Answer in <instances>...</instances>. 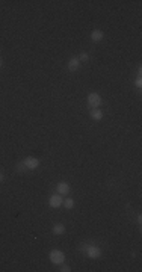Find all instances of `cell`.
<instances>
[{"instance_id":"6da1fadb","label":"cell","mask_w":142,"mask_h":272,"mask_svg":"<svg viewBox=\"0 0 142 272\" xmlns=\"http://www.w3.org/2000/svg\"><path fill=\"white\" fill-rule=\"evenodd\" d=\"M49 259L51 260V263L60 264V263H64L65 255H64L62 251H59V249H53V251H50V254H49Z\"/></svg>"},{"instance_id":"7a4b0ae2","label":"cell","mask_w":142,"mask_h":272,"mask_svg":"<svg viewBox=\"0 0 142 272\" xmlns=\"http://www.w3.org/2000/svg\"><path fill=\"white\" fill-rule=\"evenodd\" d=\"M88 103H89V106H91V107H94V109H95V107H98V106L101 104V97L97 92H92V94H89V95H88Z\"/></svg>"},{"instance_id":"3957f363","label":"cell","mask_w":142,"mask_h":272,"mask_svg":"<svg viewBox=\"0 0 142 272\" xmlns=\"http://www.w3.org/2000/svg\"><path fill=\"white\" fill-rule=\"evenodd\" d=\"M23 165H24L27 170H36L39 166V160L36 157H26L23 160Z\"/></svg>"},{"instance_id":"277c9868","label":"cell","mask_w":142,"mask_h":272,"mask_svg":"<svg viewBox=\"0 0 142 272\" xmlns=\"http://www.w3.org/2000/svg\"><path fill=\"white\" fill-rule=\"evenodd\" d=\"M86 255L89 259H98L101 255V249L98 247H88L86 248Z\"/></svg>"},{"instance_id":"5b68a950","label":"cell","mask_w":142,"mask_h":272,"mask_svg":"<svg viewBox=\"0 0 142 272\" xmlns=\"http://www.w3.org/2000/svg\"><path fill=\"white\" fill-rule=\"evenodd\" d=\"M64 203V198L59 195V194H56V195H51L50 196V201H49V204H50L51 207H60V204Z\"/></svg>"},{"instance_id":"8992f818","label":"cell","mask_w":142,"mask_h":272,"mask_svg":"<svg viewBox=\"0 0 142 272\" xmlns=\"http://www.w3.org/2000/svg\"><path fill=\"white\" fill-rule=\"evenodd\" d=\"M103 36H104V34L101 32L100 29H95V30H92V34H91V39L94 41V43H100L101 39H103Z\"/></svg>"},{"instance_id":"52a82bcc","label":"cell","mask_w":142,"mask_h":272,"mask_svg":"<svg viewBox=\"0 0 142 272\" xmlns=\"http://www.w3.org/2000/svg\"><path fill=\"white\" fill-rule=\"evenodd\" d=\"M68 192H70V186H68V183L60 181V183L58 185V194L59 195H67Z\"/></svg>"},{"instance_id":"ba28073f","label":"cell","mask_w":142,"mask_h":272,"mask_svg":"<svg viewBox=\"0 0 142 272\" xmlns=\"http://www.w3.org/2000/svg\"><path fill=\"white\" fill-rule=\"evenodd\" d=\"M91 117H92V119H95V121H100V119L103 118V112H101L98 107H95V109L91 111Z\"/></svg>"},{"instance_id":"9c48e42d","label":"cell","mask_w":142,"mask_h":272,"mask_svg":"<svg viewBox=\"0 0 142 272\" xmlns=\"http://www.w3.org/2000/svg\"><path fill=\"white\" fill-rule=\"evenodd\" d=\"M79 65H80V60L77 59V58H73V59H70V62H68V68H70L71 71L77 70V68H79Z\"/></svg>"},{"instance_id":"30bf717a","label":"cell","mask_w":142,"mask_h":272,"mask_svg":"<svg viewBox=\"0 0 142 272\" xmlns=\"http://www.w3.org/2000/svg\"><path fill=\"white\" fill-rule=\"evenodd\" d=\"M64 233H65V227H64L62 224H56V225L53 227V234L59 236V234H64Z\"/></svg>"},{"instance_id":"8fae6325","label":"cell","mask_w":142,"mask_h":272,"mask_svg":"<svg viewBox=\"0 0 142 272\" xmlns=\"http://www.w3.org/2000/svg\"><path fill=\"white\" fill-rule=\"evenodd\" d=\"M64 206H65V209H73V206H74V200L73 198H67V200H64Z\"/></svg>"},{"instance_id":"7c38bea8","label":"cell","mask_w":142,"mask_h":272,"mask_svg":"<svg viewBox=\"0 0 142 272\" xmlns=\"http://www.w3.org/2000/svg\"><path fill=\"white\" fill-rule=\"evenodd\" d=\"M77 59L80 60V62H86V60L89 59V56H88V53H82V55H80V58H77Z\"/></svg>"},{"instance_id":"4fadbf2b","label":"cell","mask_w":142,"mask_h":272,"mask_svg":"<svg viewBox=\"0 0 142 272\" xmlns=\"http://www.w3.org/2000/svg\"><path fill=\"white\" fill-rule=\"evenodd\" d=\"M134 85L138 86V88H141V86H142V79H141V77H138V79H136V82H134Z\"/></svg>"},{"instance_id":"5bb4252c","label":"cell","mask_w":142,"mask_h":272,"mask_svg":"<svg viewBox=\"0 0 142 272\" xmlns=\"http://www.w3.org/2000/svg\"><path fill=\"white\" fill-rule=\"evenodd\" d=\"M60 271H62V272H68V271H71V269H70V266H62V269H60Z\"/></svg>"},{"instance_id":"9a60e30c","label":"cell","mask_w":142,"mask_h":272,"mask_svg":"<svg viewBox=\"0 0 142 272\" xmlns=\"http://www.w3.org/2000/svg\"><path fill=\"white\" fill-rule=\"evenodd\" d=\"M2 180H3V174L0 172V181H2Z\"/></svg>"},{"instance_id":"2e32d148","label":"cell","mask_w":142,"mask_h":272,"mask_svg":"<svg viewBox=\"0 0 142 272\" xmlns=\"http://www.w3.org/2000/svg\"><path fill=\"white\" fill-rule=\"evenodd\" d=\"M2 65H3V60L0 59V68H2Z\"/></svg>"}]
</instances>
